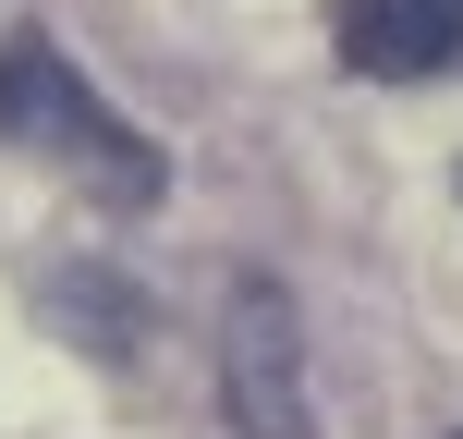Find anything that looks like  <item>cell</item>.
<instances>
[{"label": "cell", "mask_w": 463, "mask_h": 439, "mask_svg": "<svg viewBox=\"0 0 463 439\" xmlns=\"http://www.w3.org/2000/svg\"><path fill=\"white\" fill-rule=\"evenodd\" d=\"M0 135H13L24 159L73 171L98 208H159V184H171L159 147H146L135 122H122L110 98H98L86 73L37 37V24H13V37H0Z\"/></svg>", "instance_id": "6da1fadb"}, {"label": "cell", "mask_w": 463, "mask_h": 439, "mask_svg": "<svg viewBox=\"0 0 463 439\" xmlns=\"http://www.w3.org/2000/svg\"><path fill=\"white\" fill-rule=\"evenodd\" d=\"M329 37H342L354 73L415 86V73H439L463 49V0H329Z\"/></svg>", "instance_id": "3957f363"}, {"label": "cell", "mask_w": 463, "mask_h": 439, "mask_svg": "<svg viewBox=\"0 0 463 439\" xmlns=\"http://www.w3.org/2000/svg\"><path fill=\"white\" fill-rule=\"evenodd\" d=\"M220 403L232 439H317V403H305V318L280 281H244L220 318Z\"/></svg>", "instance_id": "7a4b0ae2"}]
</instances>
